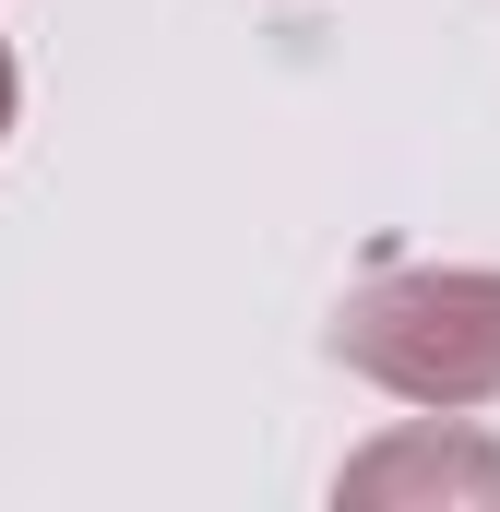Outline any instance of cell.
Masks as SVG:
<instances>
[{
  "instance_id": "2",
  "label": "cell",
  "mask_w": 500,
  "mask_h": 512,
  "mask_svg": "<svg viewBox=\"0 0 500 512\" xmlns=\"http://www.w3.org/2000/svg\"><path fill=\"white\" fill-rule=\"evenodd\" d=\"M334 501H358V512H393V501H477V512H500V441L453 429V417H417V429L370 441V453L334 477Z\"/></svg>"
},
{
  "instance_id": "1",
  "label": "cell",
  "mask_w": 500,
  "mask_h": 512,
  "mask_svg": "<svg viewBox=\"0 0 500 512\" xmlns=\"http://www.w3.org/2000/svg\"><path fill=\"white\" fill-rule=\"evenodd\" d=\"M334 358L429 417L500 393V274L489 262H370L334 310Z\"/></svg>"
},
{
  "instance_id": "3",
  "label": "cell",
  "mask_w": 500,
  "mask_h": 512,
  "mask_svg": "<svg viewBox=\"0 0 500 512\" xmlns=\"http://www.w3.org/2000/svg\"><path fill=\"white\" fill-rule=\"evenodd\" d=\"M0 131H12V48H0Z\"/></svg>"
}]
</instances>
